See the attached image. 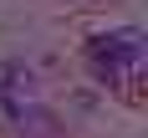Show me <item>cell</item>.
Returning <instances> with one entry per match:
<instances>
[{"mask_svg": "<svg viewBox=\"0 0 148 138\" xmlns=\"http://www.w3.org/2000/svg\"><path fill=\"white\" fill-rule=\"evenodd\" d=\"M138 56H143V41H138L133 26L107 31V36H92V41H87V67L97 72V82H112V87H118L123 77L138 72Z\"/></svg>", "mask_w": 148, "mask_h": 138, "instance_id": "obj_1", "label": "cell"}]
</instances>
